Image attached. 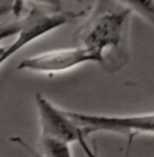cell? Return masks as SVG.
Here are the masks:
<instances>
[{
  "label": "cell",
  "instance_id": "obj_4",
  "mask_svg": "<svg viewBox=\"0 0 154 157\" xmlns=\"http://www.w3.org/2000/svg\"><path fill=\"white\" fill-rule=\"evenodd\" d=\"M70 118L83 127L85 136L97 133H114L134 137L137 134L154 136V113L134 115H99L66 110Z\"/></svg>",
  "mask_w": 154,
  "mask_h": 157
},
{
  "label": "cell",
  "instance_id": "obj_12",
  "mask_svg": "<svg viewBox=\"0 0 154 157\" xmlns=\"http://www.w3.org/2000/svg\"><path fill=\"white\" fill-rule=\"evenodd\" d=\"M76 2H81V0H76Z\"/></svg>",
  "mask_w": 154,
  "mask_h": 157
},
{
  "label": "cell",
  "instance_id": "obj_5",
  "mask_svg": "<svg viewBox=\"0 0 154 157\" xmlns=\"http://www.w3.org/2000/svg\"><path fill=\"white\" fill-rule=\"evenodd\" d=\"M85 63H97V60L85 48L73 46L30 56L19 63L18 69L51 76L72 71Z\"/></svg>",
  "mask_w": 154,
  "mask_h": 157
},
{
  "label": "cell",
  "instance_id": "obj_9",
  "mask_svg": "<svg viewBox=\"0 0 154 157\" xmlns=\"http://www.w3.org/2000/svg\"><path fill=\"white\" fill-rule=\"evenodd\" d=\"M49 10H62V0H30Z\"/></svg>",
  "mask_w": 154,
  "mask_h": 157
},
{
  "label": "cell",
  "instance_id": "obj_3",
  "mask_svg": "<svg viewBox=\"0 0 154 157\" xmlns=\"http://www.w3.org/2000/svg\"><path fill=\"white\" fill-rule=\"evenodd\" d=\"M35 106L38 111L39 130L41 136L53 137L68 144H77L84 150L87 157H99L93 149L88 145L83 127L68 114L66 110L60 109L49 100L45 95H35Z\"/></svg>",
  "mask_w": 154,
  "mask_h": 157
},
{
  "label": "cell",
  "instance_id": "obj_11",
  "mask_svg": "<svg viewBox=\"0 0 154 157\" xmlns=\"http://www.w3.org/2000/svg\"><path fill=\"white\" fill-rule=\"evenodd\" d=\"M24 3L26 0H15V4H14V11H12V16L15 19L21 18L23 15V11H24Z\"/></svg>",
  "mask_w": 154,
  "mask_h": 157
},
{
  "label": "cell",
  "instance_id": "obj_1",
  "mask_svg": "<svg viewBox=\"0 0 154 157\" xmlns=\"http://www.w3.org/2000/svg\"><path fill=\"white\" fill-rule=\"evenodd\" d=\"M83 19L73 35L77 46L89 50L110 73L126 67L133 12L116 0H96Z\"/></svg>",
  "mask_w": 154,
  "mask_h": 157
},
{
  "label": "cell",
  "instance_id": "obj_7",
  "mask_svg": "<svg viewBox=\"0 0 154 157\" xmlns=\"http://www.w3.org/2000/svg\"><path fill=\"white\" fill-rule=\"evenodd\" d=\"M133 14H137L154 25V0H116Z\"/></svg>",
  "mask_w": 154,
  "mask_h": 157
},
{
  "label": "cell",
  "instance_id": "obj_10",
  "mask_svg": "<svg viewBox=\"0 0 154 157\" xmlns=\"http://www.w3.org/2000/svg\"><path fill=\"white\" fill-rule=\"evenodd\" d=\"M15 0H0V18L6 15H12Z\"/></svg>",
  "mask_w": 154,
  "mask_h": 157
},
{
  "label": "cell",
  "instance_id": "obj_6",
  "mask_svg": "<svg viewBox=\"0 0 154 157\" xmlns=\"http://www.w3.org/2000/svg\"><path fill=\"white\" fill-rule=\"evenodd\" d=\"M11 141L18 144L21 148H23L32 157H73L70 144L53 138V137L41 136V138H39V148H41V150L32 149L21 137H12Z\"/></svg>",
  "mask_w": 154,
  "mask_h": 157
},
{
  "label": "cell",
  "instance_id": "obj_2",
  "mask_svg": "<svg viewBox=\"0 0 154 157\" xmlns=\"http://www.w3.org/2000/svg\"><path fill=\"white\" fill-rule=\"evenodd\" d=\"M88 8L83 11H69V10H47L31 8L23 18L16 19V35L9 46H6L4 61L12 57L15 53L22 50L31 42L37 41L41 37L49 34L53 30L62 27L69 22L78 18H84Z\"/></svg>",
  "mask_w": 154,
  "mask_h": 157
},
{
  "label": "cell",
  "instance_id": "obj_8",
  "mask_svg": "<svg viewBox=\"0 0 154 157\" xmlns=\"http://www.w3.org/2000/svg\"><path fill=\"white\" fill-rule=\"evenodd\" d=\"M16 19L9 23H3L0 25V41L2 39H6V38H9V37H15L16 35ZM4 52H6V46H0V67L6 63L3 56H4Z\"/></svg>",
  "mask_w": 154,
  "mask_h": 157
}]
</instances>
